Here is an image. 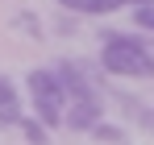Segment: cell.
I'll return each mask as SVG.
<instances>
[{
  "mask_svg": "<svg viewBox=\"0 0 154 145\" xmlns=\"http://www.w3.org/2000/svg\"><path fill=\"white\" fill-rule=\"evenodd\" d=\"M67 13H79V17H104V13H117L125 0H58Z\"/></svg>",
  "mask_w": 154,
  "mask_h": 145,
  "instance_id": "cell-6",
  "label": "cell"
},
{
  "mask_svg": "<svg viewBox=\"0 0 154 145\" xmlns=\"http://www.w3.org/2000/svg\"><path fill=\"white\" fill-rule=\"evenodd\" d=\"M92 137H96V141H108V145H125L129 141V133L121 129V124H104V120L92 129Z\"/></svg>",
  "mask_w": 154,
  "mask_h": 145,
  "instance_id": "cell-8",
  "label": "cell"
},
{
  "mask_svg": "<svg viewBox=\"0 0 154 145\" xmlns=\"http://www.w3.org/2000/svg\"><path fill=\"white\" fill-rule=\"evenodd\" d=\"M25 91H29V104H33V116L46 129H58L63 112H67V91H63L58 71L54 67H33L25 75Z\"/></svg>",
  "mask_w": 154,
  "mask_h": 145,
  "instance_id": "cell-2",
  "label": "cell"
},
{
  "mask_svg": "<svg viewBox=\"0 0 154 145\" xmlns=\"http://www.w3.org/2000/svg\"><path fill=\"white\" fill-rule=\"evenodd\" d=\"M100 71L112 79H154V42L142 33L104 29L100 33Z\"/></svg>",
  "mask_w": 154,
  "mask_h": 145,
  "instance_id": "cell-1",
  "label": "cell"
},
{
  "mask_svg": "<svg viewBox=\"0 0 154 145\" xmlns=\"http://www.w3.org/2000/svg\"><path fill=\"white\" fill-rule=\"evenodd\" d=\"M54 71H58V79H63V91H67V99L100 96V87H96V79H100V75L92 71L88 62H79V58H58V62H54Z\"/></svg>",
  "mask_w": 154,
  "mask_h": 145,
  "instance_id": "cell-3",
  "label": "cell"
},
{
  "mask_svg": "<svg viewBox=\"0 0 154 145\" xmlns=\"http://www.w3.org/2000/svg\"><path fill=\"white\" fill-rule=\"evenodd\" d=\"M21 96H17V87H13V79L8 75H0V124H8V129H17L21 124Z\"/></svg>",
  "mask_w": 154,
  "mask_h": 145,
  "instance_id": "cell-5",
  "label": "cell"
},
{
  "mask_svg": "<svg viewBox=\"0 0 154 145\" xmlns=\"http://www.w3.org/2000/svg\"><path fill=\"white\" fill-rule=\"evenodd\" d=\"M17 29H25V33H33V37H38V33H42V29H38V21H33V13H17Z\"/></svg>",
  "mask_w": 154,
  "mask_h": 145,
  "instance_id": "cell-10",
  "label": "cell"
},
{
  "mask_svg": "<svg viewBox=\"0 0 154 145\" xmlns=\"http://www.w3.org/2000/svg\"><path fill=\"white\" fill-rule=\"evenodd\" d=\"M125 4H150V0H125Z\"/></svg>",
  "mask_w": 154,
  "mask_h": 145,
  "instance_id": "cell-12",
  "label": "cell"
},
{
  "mask_svg": "<svg viewBox=\"0 0 154 145\" xmlns=\"http://www.w3.org/2000/svg\"><path fill=\"white\" fill-rule=\"evenodd\" d=\"M133 25L142 33H154V0L150 4H133Z\"/></svg>",
  "mask_w": 154,
  "mask_h": 145,
  "instance_id": "cell-9",
  "label": "cell"
},
{
  "mask_svg": "<svg viewBox=\"0 0 154 145\" xmlns=\"http://www.w3.org/2000/svg\"><path fill=\"white\" fill-rule=\"evenodd\" d=\"M142 129H154V108H146V112H142Z\"/></svg>",
  "mask_w": 154,
  "mask_h": 145,
  "instance_id": "cell-11",
  "label": "cell"
},
{
  "mask_svg": "<svg viewBox=\"0 0 154 145\" xmlns=\"http://www.w3.org/2000/svg\"><path fill=\"white\" fill-rule=\"evenodd\" d=\"M17 129H21V137H25L29 145H46V141H50V129L38 120V116H21V124H17Z\"/></svg>",
  "mask_w": 154,
  "mask_h": 145,
  "instance_id": "cell-7",
  "label": "cell"
},
{
  "mask_svg": "<svg viewBox=\"0 0 154 145\" xmlns=\"http://www.w3.org/2000/svg\"><path fill=\"white\" fill-rule=\"evenodd\" d=\"M100 120H104V99H100V96L71 99V104H67V112H63V124H67V129H75V133H92Z\"/></svg>",
  "mask_w": 154,
  "mask_h": 145,
  "instance_id": "cell-4",
  "label": "cell"
}]
</instances>
